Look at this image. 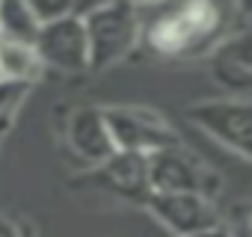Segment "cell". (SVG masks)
I'll use <instances>...</instances> for the list:
<instances>
[{
	"instance_id": "1",
	"label": "cell",
	"mask_w": 252,
	"mask_h": 237,
	"mask_svg": "<svg viewBox=\"0 0 252 237\" xmlns=\"http://www.w3.org/2000/svg\"><path fill=\"white\" fill-rule=\"evenodd\" d=\"M231 6L220 3H184L166 6L158 18L143 21L146 45L160 57H196L228 39Z\"/></svg>"
},
{
	"instance_id": "2",
	"label": "cell",
	"mask_w": 252,
	"mask_h": 237,
	"mask_svg": "<svg viewBox=\"0 0 252 237\" xmlns=\"http://www.w3.org/2000/svg\"><path fill=\"white\" fill-rule=\"evenodd\" d=\"M77 15L86 33L89 71H104L128 57L143 36V18L134 3H95Z\"/></svg>"
},
{
	"instance_id": "3",
	"label": "cell",
	"mask_w": 252,
	"mask_h": 237,
	"mask_svg": "<svg viewBox=\"0 0 252 237\" xmlns=\"http://www.w3.org/2000/svg\"><path fill=\"white\" fill-rule=\"evenodd\" d=\"M146 169L152 193H196L214 202V196L222 190V178L181 143L149 154Z\"/></svg>"
},
{
	"instance_id": "4",
	"label": "cell",
	"mask_w": 252,
	"mask_h": 237,
	"mask_svg": "<svg viewBox=\"0 0 252 237\" xmlns=\"http://www.w3.org/2000/svg\"><path fill=\"white\" fill-rule=\"evenodd\" d=\"M104 122L110 131V140L116 151H128V154H155L160 148L178 146V134L166 118L155 110L146 107H101Z\"/></svg>"
},
{
	"instance_id": "5",
	"label": "cell",
	"mask_w": 252,
	"mask_h": 237,
	"mask_svg": "<svg viewBox=\"0 0 252 237\" xmlns=\"http://www.w3.org/2000/svg\"><path fill=\"white\" fill-rule=\"evenodd\" d=\"M187 118L240 160L252 157V107L249 98H211L187 107Z\"/></svg>"
},
{
	"instance_id": "6",
	"label": "cell",
	"mask_w": 252,
	"mask_h": 237,
	"mask_svg": "<svg viewBox=\"0 0 252 237\" xmlns=\"http://www.w3.org/2000/svg\"><path fill=\"white\" fill-rule=\"evenodd\" d=\"M146 207L172 237H196L222 228L214 202L196 193H152Z\"/></svg>"
},
{
	"instance_id": "7",
	"label": "cell",
	"mask_w": 252,
	"mask_h": 237,
	"mask_svg": "<svg viewBox=\"0 0 252 237\" xmlns=\"http://www.w3.org/2000/svg\"><path fill=\"white\" fill-rule=\"evenodd\" d=\"M33 51L42 65H51L57 71L80 74L89 71V51H86V33L77 9L54 24L39 27V36L33 42Z\"/></svg>"
},
{
	"instance_id": "8",
	"label": "cell",
	"mask_w": 252,
	"mask_h": 237,
	"mask_svg": "<svg viewBox=\"0 0 252 237\" xmlns=\"http://www.w3.org/2000/svg\"><path fill=\"white\" fill-rule=\"evenodd\" d=\"M74 184H86L98 193L134 202V205H146L152 199L146 157L143 154H128V151H116L110 160H104L101 166H92V172L83 181H74Z\"/></svg>"
},
{
	"instance_id": "9",
	"label": "cell",
	"mask_w": 252,
	"mask_h": 237,
	"mask_svg": "<svg viewBox=\"0 0 252 237\" xmlns=\"http://www.w3.org/2000/svg\"><path fill=\"white\" fill-rule=\"evenodd\" d=\"M65 137H68V146L74 148V154L80 160H86L89 166H101L104 160H110L116 154V146L110 140L101 107L71 110L68 122H65Z\"/></svg>"
},
{
	"instance_id": "10",
	"label": "cell",
	"mask_w": 252,
	"mask_h": 237,
	"mask_svg": "<svg viewBox=\"0 0 252 237\" xmlns=\"http://www.w3.org/2000/svg\"><path fill=\"white\" fill-rule=\"evenodd\" d=\"M211 77L217 86L231 92L228 98H246L252 89V57H249V36L237 33L217 45L211 57Z\"/></svg>"
},
{
	"instance_id": "11",
	"label": "cell",
	"mask_w": 252,
	"mask_h": 237,
	"mask_svg": "<svg viewBox=\"0 0 252 237\" xmlns=\"http://www.w3.org/2000/svg\"><path fill=\"white\" fill-rule=\"evenodd\" d=\"M39 36V21L33 18L27 3L18 0H3L0 3V42L15 45H33Z\"/></svg>"
},
{
	"instance_id": "12",
	"label": "cell",
	"mask_w": 252,
	"mask_h": 237,
	"mask_svg": "<svg viewBox=\"0 0 252 237\" xmlns=\"http://www.w3.org/2000/svg\"><path fill=\"white\" fill-rule=\"evenodd\" d=\"M39 68H42V62H39L33 45L0 42V80H15V83L33 86Z\"/></svg>"
},
{
	"instance_id": "13",
	"label": "cell",
	"mask_w": 252,
	"mask_h": 237,
	"mask_svg": "<svg viewBox=\"0 0 252 237\" xmlns=\"http://www.w3.org/2000/svg\"><path fill=\"white\" fill-rule=\"evenodd\" d=\"M27 92H30V83H15V80H0V137H3L15 116L21 110V104L27 101Z\"/></svg>"
},
{
	"instance_id": "14",
	"label": "cell",
	"mask_w": 252,
	"mask_h": 237,
	"mask_svg": "<svg viewBox=\"0 0 252 237\" xmlns=\"http://www.w3.org/2000/svg\"><path fill=\"white\" fill-rule=\"evenodd\" d=\"M27 6H30L33 18L39 21V27L54 24V21H60V18H65V15L74 12L71 0H39V3H27Z\"/></svg>"
},
{
	"instance_id": "15",
	"label": "cell",
	"mask_w": 252,
	"mask_h": 237,
	"mask_svg": "<svg viewBox=\"0 0 252 237\" xmlns=\"http://www.w3.org/2000/svg\"><path fill=\"white\" fill-rule=\"evenodd\" d=\"M0 237H27V234H24V228L15 219H9V216L0 213Z\"/></svg>"
}]
</instances>
